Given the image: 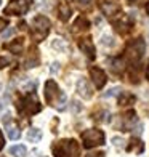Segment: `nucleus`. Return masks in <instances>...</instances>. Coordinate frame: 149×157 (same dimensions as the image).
Wrapping results in <instances>:
<instances>
[{"mask_svg": "<svg viewBox=\"0 0 149 157\" xmlns=\"http://www.w3.org/2000/svg\"><path fill=\"white\" fill-rule=\"evenodd\" d=\"M10 64V59L5 58V56H0V67H6Z\"/></svg>", "mask_w": 149, "mask_h": 157, "instance_id": "obj_26", "label": "nucleus"}, {"mask_svg": "<svg viewBox=\"0 0 149 157\" xmlns=\"http://www.w3.org/2000/svg\"><path fill=\"white\" fill-rule=\"evenodd\" d=\"M88 2H90V0H77L79 6H88Z\"/></svg>", "mask_w": 149, "mask_h": 157, "instance_id": "obj_30", "label": "nucleus"}, {"mask_svg": "<svg viewBox=\"0 0 149 157\" xmlns=\"http://www.w3.org/2000/svg\"><path fill=\"white\" fill-rule=\"evenodd\" d=\"M6 135H8L10 140H18L21 136V132L18 130L16 127H11V125L8 127V125H6Z\"/></svg>", "mask_w": 149, "mask_h": 157, "instance_id": "obj_19", "label": "nucleus"}, {"mask_svg": "<svg viewBox=\"0 0 149 157\" xmlns=\"http://www.w3.org/2000/svg\"><path fill=\"white\" fill-rule=\"evenodd\" d=\"M29 8V3L26 0H11L5 8V15H24Z\"/></svg>", "mask_w": 149, "mask_h": 157, "instance_id": "obj_6", "label": "nucleus"}, {"mask_svg": "<svg viewBox=\"0 0 149 157\" xmlns=\"http://www.w3.org/2000/svg\"><path fill=\"white\" fill-rule=\"evenodd\" d=\"M53 48H55V50H59V52H66V44H64V40L56 39V40L53 42Z\"/></svg>", "mask_w": 149, "mask_h": 157, "instance_id": "obj_21", "label": "nucleus"}, {"mask_svg": "<svg viewBox=\"0 0 149 157\" xmlns=\"http://www.w3.org/2000/svg\"><path fill=\"white\" fill-rule=\"evenodd\" d=\"M2 122H3L5 125H8V124L11 122V116H10V114H8V112H6V114H5V116H3V119H2Z\"/></svg>", "mask_w": 149, "mask_h": 157, "instance_id": "obj_27", "label": "nucleus"}, {"mask_svg": "<svg viewBox=\"0 0 149 157\" xmlns=\"http://www.w3.org/2000/svg\"><path fill=\"white\" fill-rule=\"evenodd\" d=\"M146 77H147V80H149V63H147V67H146Z\"/></svg>", "mask_w": 149, "mask_h": 157, "instance_id": "obj_33", "label": "nucleus"}, {"mask_svg": "<svg viewBox=\"0 0 149 157\" xmlns=\"http://www.w3.org/2000/svg\"><path fill=\"white\" fill-rule=\"evenodd\" d=\"M144 42L141 40V39H136V40H133L132 44L127 45V50H125V55H127V58H128L132 63H138L141 58H143V55H144Z\"/></svg>", "mask_w": 149, "mask_h": 157, "instance_id": "obj_4", "label": "nucleus"}, {"mask_svg": "<svg viewBox=\"0 0 149 157\" xmlns=\"http://www.w3.org/2000/svg\"><path fill=\"white\" fill-rule=\"evenodd\" d=\"M135 101V96L133 95H130V93H127V91H124L122 95L119 96V104H132Z\"/></svg>", "mask_w": 149, "mask_h": 157, "instance_id": "obj_18", "label": "nucleus"}, {"mask_svg": "<svg viewBox=\"0 0 149 157\" xmlns=\"http://www.w3.org/2000/svg\"><path fill=\"white\" fill-rule=\"evenodd\" d=\"M53 154L56 157H79L80 147L75 140H61L53 144Z\"/></svg>", "mask_w": 149, "mask_h": 157, "instance_id": "obj_1", "label": "nucleus"}, {"mask_svg": "<svg viewBox=\"0 0 149 157\" xmlns=\"http://www.w3.org/2000/svg\"><path fill=\"white\" fill-rule=\"evenodd\" d=\"M61 95H59V88H58V85H56V82L55 80H47V83H45V99H47V103L56 106V98L61 96Z\"/></svg>", "mask_w": 149, "mask_h": 157, "instance_id": "obj_7", "label": "nucleus"}, {"mask_svg": "<svg viewBox=\"0 0 149 157\" xmlns=\"http://www.w3.org/2000/svg\"><path fill=\"white\" fill-rule=\"evenodd\" d=\"M23 45H24V40H23V39H18V40L13 42V44L6 45V50H10V52L15 53V55H19L21 50H23Z\"/></svg>", "mask_w": 149, "mask_h": 157, "instance_id": "obj_15", "label": "nucleus"}, {"mask_svg": "<svg viewBox=\"0 0 149 157\" xmlns=\"http://www.w3.org/2000/svg\"><path fill=\"white\" fill-rule=\"evenodd\" d=\"M90 75L93 78V83L96 85V88H103L106 83V74L103 72V69L99 67H91L90 69Z\"/></svg>", "mask_w": 149, "mask_h": 157, "instance_id": "obj_9", "label": "nucleus"}, {"mask_svg": "<svg viewBox=\"0 0 149 157\" xmlns=\"http://www.w3.org/2000/svg\"><path fill=\"white\" fill-rule=\"evenodd\" d=\"M18 111L27 114V116H32V114H37L40 111V104H39L37 98H35L34 95H29V96H26L19 101Z\"/></svg>", "mask_w": 149, "mask_h": 157, "instance_id": "obj_5", "label": "nucleus"}, {"mask_svg": "<svg viewBox=\"0 0 149 157\" xmlns=\"http://www.w3.org/2000/svg\"><path fill=\"white\" fill-rule=\"evenodd\" d=\"M112 64H114V66H112V71H114V72H120V71L124 69L122 61H120V59H114V61H112Z\"/></svg>", "mask_w": 149, "mask_h": 157, "instance_id": "obj_24", "label": "nucleus"}, {"mask_svg": "<svg viewBox=\"0 0 149 157\" xmlns=\"http://www.w3.org/2000/svg\"><path fill=\"white\" fill-rule=\"evenodd\" d=\"M74 32H80V31H87L88 29V21L87 19H85L83 16H80V18H77L75 19V23H74Z\"/></svg>", "mask_w": 149, "mask_h": 157, "instance_id": "obj_14", "label": "nucleus"}, {"mask_svg": "<svg viewBox=\"0 0 149 157\" xmlns=\"http://www.w3.org/2000/svg\"><path fill=\"white\" fill-rule=\"evenodd\" d=\"M99 6H101V10H103V13L106 16H116L117 13H119V3L116 2V0H101L99 2Z\"/></svg>", "mask_w": 149, "mask_h": 157, "instance_id": "obj_8", "label": "nucleus"}, {"mask_svg": "<svg viewBox=\"0 0 149 157\" xmlns=\"http://www.w3.org/2000/svg\"><path fill=\"white\" fill-rule=\"evenodd\" d=\"M3 147V136H2V133H0V149Z\"/></svg>", "mask_w": 149, "mask_h": 157, "instance_id": "obj_32", "label": "nucleus"}, {"mask_svg": "<svg viewBox=\"0 0 149 157\" xmlns=\"http://www.w3.org/2000/svg\"><path fill=\"white\" fill-rule=\"evenodd\" d=\"M58 71H59V63H56V61H55V63L52 64V72L55 74V72H58Z\"/></svg>", "mask_w": 149, "mask_h": 157, "instance_id": "obj_28", "label": "nucleus"}, {"mask_svg": "<svg viewBox=\"0 0 149 157\" xmlns=\"http://www.w3.org/2000/svg\"><path fill=\"white\" fill-rule=\"evenodd\" d=\"M5 26H6V21L5 19H0V31H3Z\"/></svg>", "mask_w": 149, "mask_h": 157, "instance_id": "obj_31", "label": "nucleus"}, {"mask_svg": "<svg viewBox=\"0 0 149 157\" xmlns=\"http://www.w3.org/2000/svg\"><path fill=\"white\" fill-rule=\"evenodd\" d=\"M77 91H79V95L85 99H90L93 96V90H91L90 83L85 80V78H80V80L77 82Z\"/></svg>", "mask_w": 149, "mask_h": 157, "instance_id": "obj_10", "label": "nucleus"}, {"mask_svg": "<svg viewBox=\"0 0 149 157\" xmlns=\"http://www.w3.org/2000/svg\"><path fill=\"white\" fill-rule=\"evenodd\" d=\"M114 39L111 37V35H103L101 37V45H104V47H114Z\"/></svg>", "mask_w": 149, "mask_h": 157, "instance_id": "obj_20", "label": "nucleus"}, {"mask_svg": "<svg viewBox=\"0 0 149 157\" xmlns=\"http://www.w3.org/2000/svg\"><path fill=\"white\" fill-rule=\"evenodd\" d=\"M50 31V21L45 16H35L32 21V37L35 42L44 40Z\"/></svg>", "mask_w": 149, "mask_h": 157, "instance_id": "obj_2", "label": "nucleus"}, {"mask_svg": "<svg viewBox=\"0 0 149 157\" xmlns=\"http://www.w3.org/2000/svg\"><path fill=\"white\" fill-rule=\"evenodd\" d=\"M39 64V55H37V50H31L29 52V56L26 59V67H35Z\"/></svg>", "mask_w": 149, "mask_h": 157, "instance_id": "obj_13", "label": "nucleus"}, {"mask_svg": "<svg viewBox=\"0 0 149 157\" xmlns=\"http://www.w3.org/2000/svg\"><path fill=\"white\" fill-rule=\"evenodd\" d=\"M58 16L61 21H67L71 18V6L66 0H58Z\"/></svg>", "mask_w": 149, "mask_h": 157, "instance_id": "obj_11", "label": "nucleus"}, {"mask_svg": "<svg viewBox=\"0 0 149 157\" xmlns=\"http://www.w3.org/2000/svg\"><path fill=\"white\" fill-rule=\"evenodd\" d=\"M122 143H124L122 138H119V136H114V138H112V144H114L116 147H120V146H122Z\"/></svg>", "mask_w": 149, "mask_h": 157, "instance_id": "obj_25", "label": "nucleus"}, {"mask_svg": "<svg viewBox=\"0 0 149 157\" xmlns=\"http://www.w3.org/2000/svg\"><path fill=\"white\" fill-rule=\"evenodd\" d=\"M82 141L85 147L91 149L95 146L104 144V133L101 130H96V128H90V130H85L82 133Z\"/></svg>", "mask_w": 149, "mask_h": 157, "instance_id": "obj_3", "label": "nucleus"}, {"mask_svg": "<svg viewBox=\"0 0 149 157\" xmlns=\"http://www.w3.org/2000/svg\"><path fill=\"white\" fill-rule=\"evenodd\" d=\"M2 108H3V104H2V101H0V111H2Z\"/></svg>", "mask_w": 149, "mask_h": 157, "instance_id": "obj_34", "label": "nucleus"}, {"mask_svg": "<svg viewBox=\"0 0 149 157\" xmlns=\"http://www.w3.org/2000/svg\"><path fill=\"white\" fill-rule=\"evenodd\" d=\"M10 154H11L13 157H26L27 149H26V146H23V144H16V146H11V147H10Z\"/></svg>", "mask_w": 149, "mask_h": 157, "instance_id": "obj_16", "label": "nucleus"}, {"mask_svg": "<svg viewBox=\"0 0 149 157\" xmlns=\"http://www.w3.org/2000/svg\"><path fill=\"white\" fill-rule=\"evenodd\" d=\"M0 3H2V0H0Z\"/></svg>", "mask_w": 149, "mask_h": 157, "instance_id": "obj_35", "label": "nucleus"}, {"mask_svg": "<svg viewBox=\"0 0 149 157\" xmlns=\"http://www.w3.org/2000/svg\"><path fill=\"white\" fill-rule=\"evenodd\" d=\"M80 50H82L83 53H87V56H88L90 59L95 58V45H93V42H91L90 39L80 40Z\"/></svg>", "mask_w": 149, "mask_h": 157, "instance_id": "obj_12", "label": "nucleus"}, {"mask_svg": "<svg viewBox=\"0 0 149 157\" xmlns=\"http://www.w3.org/2000/svg\"><path fill=\"white\" fill-rule=\"evenodd\" d=\"M119 91H120L119 87H112V88H109L108 91H106V93H103V96H104V98H111V96H116Z\"/></svg>", "mask_w": 149, "mask_h": 157, "instance_id": "obj_22", "label": "nucleus"}, {"mask_svg": "<svg viewBox=\"0 0 149 157\" xmlns=\"http://www.w3.org/2000/svg\"><path fill=\"white\" fill-rule=\"evenodd\" d=\"M40 140H42V132L39 128H31L27 132V141L29 143H39Z\"/></svg>", "mask_w": 149, "mask_h": 157, "instance_id": "obj_17", "label": "nucleus"}, {"mask_svg": "<svg viewBox=\"0 0 149 157\" xmlns=\"http://www.w3.org/2000/svg\"><path fill=\"white\" fill-rule=\"evenodd\" d=\"M13 34H15V27H6V29L2 32V39L6 40V39H10Z\"/></svg>", "mask_w": 149, "mask_h": 157, "instance_id": "obj_23", "label": "nucleus"}, {"mask_svg": "<svg viewBox=\"0 0 149 157\" xmlns=\"http://www.w3.org/2000/svg\"><path fill=\"white\" fill-rule=\"evenodd\" d=\"M85 157H104V152H91V154H87Z\"/></svg>", "mask_w": 149, "mask_h": 157, "instance_id": "obj_29", "label": "nucleus"}]
</instances>
